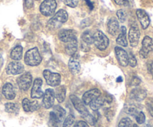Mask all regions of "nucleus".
<instances>
[{"label": "nucleus", "mask_w": 153, "mask_h": 127, "mask_svg": "<svg viewBox=\"0 0 153 127\" xmlns=\"http://www.w3.org/2000/svg\"><path fill=\"white\" fill-rule=\"evenodd\" d=\"M68 19V13L64 10H59L50 19L47 23L48 28L52 30L58 29L62 26Z\"/></svg>", "instance_id": "f257e3e1"}, {"label": "nucleus", "mask_w": 153, "mask_h": 127, "mask_svg": "<svg viewBox=\"0 0 153 127\" xmlns=\"http://www.w3.org/2000/svg\"><path fill=\"white\" fill-rule=\"evenodd\" d=\"M66 112L60 106H55L49 115V124L53 127H59L64 120Z\"/></svg>", "instance_id": "f03ea898"}, {"label": "nucleus", "mask_w": 153, "mask_h": 127, "mask_svg": "<svg viewBox=\"0 0 153 127\" xmlns=\"http://www.w3.org/2000/svg\"><path fill=\"white\" fill-rule=\"evenodd\" d=\"M42 61L37 48H33L26 52L25 55V62L30 66H36L40 65Z\"/></svg>", "instance_id": "7ed1b4c3"}, {"label": "nucleus", "mask_w": 153, "mask_h": 127, "mask_svg": "<svg viewBox=\"0 0 153 127\" xmlns=\"http://www.w3.org/2000/svg\"><path fill=\"white\" fill-rule=\"evenodd\" d=\"M94 43L100 51L105 50L109 45V40L101 31H96L94 34Z\"/></svg>", "instance_id": "20e7f679"}, {"label": "nucleus", "mask_w": 153, "mask_h": 127, "mask_svg": "<svg viewBox=\"0 0 153 127\" xmlns=\"http://www.w3.org/2000/svg\"><path fill=\"white\" fill-rule=\"evenodd\" d=\"M57 7L55 0H44L40 6V11L43 16H50L55 13Z\"/></svg>", "instance_id": "39448f33"}, {"label": "nucleus", "mask_w": 153, "mask_h": 127, "mask_svg": "<svg viewBox=\"0 0 153 127\" xmlns=\"http://www.w3.org/2000/svg\"><path fill=\"white\" fill-rule=\"evenodd\" d=\"M153 50V40L149 36H146L142 41V46L140 48V56L141 58L146 59L148 57V55Z\"/></svg>", "instance_id": "423d86ee"}, {"label": "nucleus", "mask_w": 153, "mask_h": 127, "mask_svg": "<svg viewBox=\"0 0 153 127\" xmlns=\"http://www.w3.org/2000/svg\"><path fill=\"white\" fill-rule=\"evenodd\" d=\"M43 77L46 83L50 86H58L61 83V75L58 73H53L49 70H45L43 71Z\"/></svg>", "instance_id": "0eeeda50"}, {"label": "nucleus", "mask_w": 153, "mask_h": 127, "mask_svg": "<svg viewBox=\"0 0 153 127\" xmlns=\"http://www.w3.org/2000/svg\"><path fill=\"white\" fill-rule=\"evenodd\" d=\"M31 83H32V77L29 72L24 73L17 79L18 86L22 91L28 90L31 86Z\"/></svg>", "instance_id": "6e6552de"}, {"label": "nucleus", "mask_w": 153, "mask_h": 127, "mask_svg": "<svg viewBox=\"0 0 153 127\" xmlns=\"http://www.w3.org/2000/svg\"><path fill=\"white\" fill-rule=\"evenodd\" d=\"M140 32L138 27L136 25H131L128 31V40L131 46L132 47H136L137 46L140 40Z\"/></svg>", "instance_id": "1a4fd4ad"}, {"label": "nucleus", "mask_w": 153, "mask_h": 127, "mask_svg": "<svg viewBox=\"0 0 153 127\" xmlns=\"http://www.w3.org/2000/svg\"><path fill=\"white\" fill-rule=\"evenodd\" d=\"M70 98L72 101V104L74 106L75 109L82 115V117H84V116H85L89 113V112L88 111L87 108L85 107V105L83 103V101H81L78 97H76V95H70Z\"/></svg>", "instance_id": "9d476101"}, {"label": "nucleus", "mask_w": 153, "mask_h": 127, "mask_svg": "<svg viewBox=\"0 0 153 127\" xmlns=\"http://www.w3.org/2000/svg\"><path fill=\"white\" fill-rule=\"evenodd\" d=\"M115 54L120 65L123 67H126L128 65V55L124 49L120 47H116Z\"/></svg>", "instance_id": "9b49d317"}, {"label": "nucleus", "mask_w": 153, "mask_h": 127, "mask_svg": "<svg viewBox=\"0 0 153 127\" xmlns=\"http://www.w3.org/2000/svg\"><path fill=\"white\" fill-rule=\"evenodd\" d=\"M24 71V66L21 62L18 61L11 62L8 64L6 68V71L8 74L16 75V74H22Z\"/></svg>", "instance_id": "f8f14e48"}, {"label": "nucleus", "mask_w": 153, "mask_h": 127, "mask_svg": "<svg viewBox=\"0 0 153 127\" xmlns=\"http://www.w3.org/2000/svg\"><path fill=\"white\" fill-rule=\"evenodd\" d=\"M100 96H101V92L99 89H91V90L88 91V92H86L84 94L83 97H82V101L85 104V105H88L94 100L99 98Z\"/></svg>", "instance_id": "ddd939ff"}, {"label": "nucleus", "mask_w": 153, "mask_h": 127, "mask_svg": "<svg viewBox=\"0 0 153 127\" xmlns=\"http://www.w3.org/2000/svg\"><path fill=\"white\" fill-rule=\"evenodd\" d=\"M42 83H43V81L41 79L37 78L34 80L32 89H31V98H35V99H40V98H43V92L41 89Z\"/></svg>", "instance_id": "4468645a"}, {"label": "nucleus", "mask_w": 153, "mask_h": 127, "mask_svg": "<svg viewBox=\"0 0 153 127\" xmlns=\"http://www.w3.org/2000/svg\"><path fill=\"white\" fill-rule=\"evenodd\" d=\"M58 38L63 43H69L72 40H75L76 38V33L73 30L65 29L62 30L58 33Z\"/></svg>", "instance_id": "2eb2a0df"}, {"label": "nucleus", "mask_w": 153, "mask_h": 127, "mask_svg": "<svg viewBox=\"0 0 153 127\" xmlns=\"http://www.w3.org/2000/svg\"><path fill=\"white\" fill-rule=\"evenodd\" d=\"M136 15L140 22L143 29H146L150 24V19L148 13L142 9H137L136 11Z\"/></svg>", "instance_id": "dca6fc26"}, {"label": "nucleus", "mask_w": 153, "mask_h": 127, "mask_svg": "<svg viewBox=\"0 0 153 127\" xmlns=\"http://www.w3.org/2000/svg\"><path fill=\"white\" fill-rule=\"evenodd\" d=\"M55 101V92L52 89H46L43 96V105L44 108L49 109L53 106Z\"/></svg>", "instance_id": "f3484780"}, {"label": "nucleus", "mask_w": 153, "mask_h": 127, "mask_svg": "<svg viewBox=\"0 0 153 127\" xmlns=\"http://www.w3.org/2000/svg\"><path fill=\"white\" fill-rule=\"evenodd\" d=\"M68 67L70 71L73 74H79V71H81V65L79 60V56L76 54V53L70 57L68 62Z\"/></svg>", "instance_id": "a211bd4d"}, {"label": "nucleus", "mask_w": 153, "mask_h": 127, "mask_svg": "<svg viewBox=\"0 0 153 127\" xmlns=\"http://www.w3.org/2000/svg\"><path fill=\"white\" fill-rule=\"evenodd\" d=\"M22 104L24 111L26 112H33L38 109L39 107H40V105H39L37 101H31L28 98H25L22 101Z\"/></svg>", "instance_id": "6ab92c4d"}, {"label": "nucleus", "mask_w": 153, "mask_h": 127, "mask_svg": "<svg viewBox=\"0 0 153 127\" xmlns=\"http://www.w3.org/2000/svg\"><path fill=\"white\" fill-rule=\"evenodd\" d=\"M2 94L4 98L7 100H13L16 97L14 87L11 83H5L2 88Z\"/></svg>", "instance_id": "aec40b11"}, {"label": "nucleus", "mask_w": 153, "mask_h": 127, "mask_svg": "<svg viewBox=\"0 0 153 127\" xmlns=\"http://www.w3.org/2000/svg\"><path fill=\"white\" fill-rule=\"evenodd\" d=\"M108 28V31L109 34L112 36H117L118 34V31H119L120 28V25L119 22L117 19L115 18H111V19H109L107 25Z\"/></svg>", "instance_id": "412c9836"}, {"label": "nucleus", "mask_w": 153, "mask_h": 127, "mask_svg": "<svg viewBox=\"0 0 153 127\" xmlns=\"http://www.w3.org/2000/svg\"><path fill=\"white\" fill-rule=\"evenodd\" d=\"M146 95H147V93L144 89H134L131 91V94H130V98L134 101L140 102V101H143L146 98Z\"/></svg>", "instance_id": "4be33fe9"}, {"label": "nucleus", "mask_w": 153, "mask_h": 127, "mask_svg": "<svg viewBox=\"0 0 153 127\" xmlns=\"http://www.w3.org/2000/svg\"><path fill=\"white\" fill-rule=\"evenodd\" d=\"M117 43L118 45L123 46V47H126L128 46V42L126 39V27H121L120 33L118 35V37L117 38Z\"/></svg>", "instance_id": "5701e85b"}, {"label": "nucleus", "mask_w": 153, "mask_h": 127, "mask_svg": "<svg viewBox=\"0 0 153 127\" xmlns=\"http://www.w3.org/2000/svg\"><path fill=\"white\" fill-rule=\"evenodd\" d=\"M78 44H77V39L72 40V41L67 43V46L65 48V51L70 56H73V54L76 53L77 51Z\"/></svg>", "instance_id": "b1692460"}, {"label": "nucleus", "mask_w": 153, "mask_h": 127, "mask_svg": "<svg viewBox=\"0 0 153 127\" xmlns=\"http://www.w3.org/2000/svg\"><path fill=\"white\" fill-rule=\"evenodd\" d=\"M22 53H23V49L22 46H17L13 48V49L10 52V57L13 60H20L22 57Z\"/></svg>", "instance_id": "393cba45"}, {"label": "nucleus", "mask_w": 153, "mask_h": 127, "mask_svg": "<svg viewBox=\"0 0 153 127\" xmlns=\"http://www.w3.org/2000/svg\"><path fill=\"white\" fill-rule=\"evenodd\" d=\"M55 98L59 103H62L66 98V88L64 86H60L55 89Z\"/></svg>", "instance_id": "a878e982"}, {"label": "nucleus", "mask_w": 153, "mask_h": 127, "mask_svg": "<svg viewBox=\"0 0 153 127\" xmlns=\"http://www.w3.org/2000/svg\"><path fill=\"white\" fill-rule=\"evenodd\" d=\"M105 104V101L104 98H102L101 96H100L99 98H96L95 100L92 101L91 104H89L91 109L94 111H97L98 109H100L102 106L104 104Z\"/></svg>", "instance_id": "bb28decb"}, {"label": "nucleus", "mask_w": 153, "mask_h": 127, "mask_svg": "<svg viewBox=\"0 0 153 127\" xmlns=\"http://www.w3.org/2000/svg\"><path fill=\"white\" fill-rule=\"evenodd\" d=\"M82 41L87 45H91L94 43V34L89 31H86L82 34Z\"/></svg>", "instance_id": "cd10ccee"}, {"label": "nucleus", "mask_w": 153, "mask_h": 127, "mask_svg": "<svg viewBox=\"0 0 153 127\" xmlns=\"http://www.w3.org/2000/svg\"><path fill=\"white\" fill-rule=\"evenodd\" d=\"M63 127H76V118L73 115H70L67 116L63 123Z\"/></svg>", "instance_id": "c85d7f7f"}, {"label": "nucleus", "mask_w": 153, "mask_h": 127, "mask_svg": "<svg viewBox=\"0 0 153 127\" xmlns=\"http://www.w3.org/2000/svg\"><path fill=\"white\" fill-rule=\"evenodd\" d=\"M4 109H5V111L7 112L11 113V114H13V113L16 114L19 111L18 106L16 104H13V103H7V104H6L4 105Z\"/></svg>", "instance_id": "c756f323"}, {"label": "nucleus", "mask_w": 153, "mask_h": 127, "mask_svg": "<svg viewBox=\"0 0 153 127\" xmlns=\"http://www.w3.org/2000/svg\"><path fill=\"white\" fill-rule=\"evenodd\" d=\"M126 112L130 115L135 117L140 111H139V109L137 106L134 105V104H129L126 107Z\"/></svg>", "instance_id": "7c9ffc66"}, {"label": "nucleus", "mask_w": 153, "mask_h": 127, "mask_svg": "<svg viewBox=\"0 0 153 127\" xmlns=\"http://www.w3.org/2000/svg\"><path fill=\"white\" fill-rule=\"evenodd\" d=\"M119 127H131L132 126V121L130 118L128 117H125V118H123L122 120L120 121Z\"/></svg>", "instance_id": "2f4dec72"}, {"label": "nucleus", "mask_w": 153, "mask_h": 127, "mask_svg": "<svg viewBox=\"0 0 153 127\" xmlns=\"http://www.w3.org/2000/svg\"><path fill=\"white\" fill-rule=\"evenodd\" d=\"M134 117H135L137 123H139V124H143L145 120H146V116H145L144 113L141 111L139 112Z\"/></svg>", "instance_id": "473e14b6"}, {"label": "nucleus", "mask_w": 153, "mask_h": 127, "mask_svg": "<svg viewBox=\"0 0 153 127\" xmlns=\"http://www.w3.org/2000/svg\"><path fill=\"white\" fill-rule=\"evenodd\" d=\"M117 16L118 19H119L121 22H124L126 20L127 14L124 10L120 9V10H117Z\"/></svg>", "instance_id": "72a5a7b5"}, {"label": "nucleus", "mask_w": 153, "mask_h": 127, "mask_svg": "<svg viewBox=\"0 0 153 127\" xmlns=\"http://www.w3.org/2000/svg\"><path fill=\"white\" fill-rule=\"evenodd\" d=\"M146 106L150 115L153 117V98H148L146 101Z\"/></svg>", "instance_id": "f704fd0d"}, {"label": "nucleus", "mask_w": 153, "mask_h": 127, "mask_svg": "<svg viewBox=\"0 0 153 127\" xmlns=\"http://www.w3.org/2000/svg\"><path fill=\"white\" fill-rule=\"evenodd\" d=\"M137 62L135 57L133 54H130V56L128 57V65H130V66L132 67V68H134L137 65Z\"/></svg>", "instance_id": "c9c22d12"}, {"label": "nucleus", "mask_w": 153, "mask_h": 127, "mask_svg": "<svg viewBox=\"0 0 153 127\" xmlns=\"http://www.w3.org/2000/svg\"><path fill=\"white\" fill-rule=\"evenodd\" d=\"M64 3L70 7H76L79 4V0H64Z\"/></svg>", "instance_id": "e433bc0d"}, {"label": "nucleus", "mask_w": 153, "mask_h": 127, "mask_svg": "<svg viewBox=\"0 0 153 127\" xmlns=\"http://www.w3.org/2000/svg\"><path fill=\"white\" fill-rule=\"evenodd\" d=\"M114 1L118 5L127 6L128 4V0H114Z\"/></svg>", "instance_id": "4c0bfd02"}, {"label": "nucleus", "mask_w": 153, "mask_h": 127, "mask_svg": "<svg viewBox=\"0 0 153 127\" xmlns=\"http://www.w3.org/2000/svg\"><path fill=\"white\" fill-rule=\"evenodd\" d=\"M140 78H139V77H134L132 78V80H131V85H132V86H138L139 84H140Z\"/></svg>", "instance_id": "58836bf2"}, {"label": "nucleus", "mask_w": 153, "mask_h": 127, "mask_svg": "<svg viewBox=\"0 0 153 127\" xmlns=\"http://www.w3.org/2000/svg\"><path fill=\"white\" fill-rule=\"evenodd\" d=\"M76 127H89L88 124L84 120H79L77 123H76Z\"/></svg>", "instance_id": "ea45409f"}, {"label": "nucleus", "mask_w": 153, "mask_h": 127, "mask_svg": "<svg viewBox=\"0 0 153 127\" xmlns=\"http://www.w3.org/2000/svg\"><path fill=\"white\" fill-rule=\"evenodd\" d=\"M147 68L149 72L152 74L153 77V61H151V62H149V63H148Z\"/></svg>", "instance_id": "a19ab883"}, {"label": "nucleus", "mask_w": 153, "mask_h": 127, "mask_svg": "<svg viewBox=\"0 0 153 127\" xmlns=\"http://www.w3.org/2000/svg\"><path fill=\"white\" fill-rule=\"evenodd\" d=\"M33 1L34 0H25V5L27 8H30L33 6Z\"/></svg>", "instance_id": "79ce46f5"}, {"label": "nucleus", "mask_w": 153, "mask_h": 127, "mask_svg": "<svg viewBox=\"0 0 153 127\" xmlns=\"http://www.w3.org/2000/svg\"><path fill=\"white\" fill-rule=\"evenodd\" d=\"M87 2V4H88V5H89L90 7H91V9H93V4H91V1H90V0H85Z\"/></svg>", "instance_id": "37998d69"}, {"label": "nucleus", "mask_w": 153, "mask_h": 127, "mask_svg": "<svg viewBox=\"0 0 153 127\" xmlns=\"http://www.w3.org/2000/svg\"><path fill=\"white\" fill-rule=\"evenodd\" d=\"M117 82H122V78H121V77H120L119 78H117Z\"/></svg>", "instance_id": "c03bdc74"}, {"label": "nucleus", "mask_w": 153, "mask_h": 127, "mask_svg": "<svg viewBox=\"0 0 153 127\" xmlns=\"http://www.w3.org/2000/svg\"><path fill=\"white\" fill-rule=\"evenodd\" d=\"M132 127H139V126H137V124H134V125H133V126H132Z\"/></svg>", "instance_id": "a18cd8bd"}, {"label": "nucleus", "mask_w": 153, "mask_h": 127, "mask_svg": "<svg viewBox=\"0 0 153 127\" xmlns=\"http://www.w3.org/2000/svg\"><path fill=\"white\" fill-rule=\"evenodd\" d=\"M145 127H151V126H150V125H149V124H148V125H146V126H145Z\"/></svg>", "instance_id": "49530a36"}, {"label": "nucleus", "mask_w": 153, "mask_h": 127, "mask_svg": "<svg viewBox=\"0 0 153 127\" xmlns=\"http://www.w3.org/2000/svg\"><path fill=\"white\" fill-rule=\"evenodd\" d=\"M37 1H39V0H37Z\"/></svg>", "instance_id": "de8ad7c7"}, {"label": "nucleus", "mask_w": 153, "mask_h": 127, "mask_svg": "<svg viewBox=\"0 0 153 127\" xmlns=\"http://www.w3.org/2000/svg\"></svg>", "instance_id": "09e8293b"}]
</instances>
